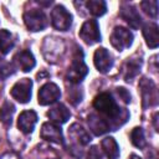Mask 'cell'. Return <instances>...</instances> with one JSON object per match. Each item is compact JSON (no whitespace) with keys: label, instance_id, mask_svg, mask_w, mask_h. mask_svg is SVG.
Wrapping results in <instances>:
<instances>
[{"label":"cell","instance_id":"obj_23","mask_svg":"<svg viewBox=\"0 0 159 159\" xmlns=\"http://www.w3.org/2000/svg\"><path fill=\"white\" fill-rule=\"evenodd\" d=\"M86 5L88 11L94 16H102L107 11V5L102 0H89Z\"/></svg>","mask_w":159,"mask_h":159},{"label":"cell","instance_id":"obj_4","mask_svg":"<svg viewBox=\"0 0 159 159\" xmlns=\"http://www.w3.org/2000/svg\"><path fill=\"white\" fill-rule=\"evenodd\" d=\"M133 42V34L122 26H117L111 35V43L118 51H123L128 48Z\"/></svg>","mask_w":159,"mask_h":159},{"label":"cell","instance_id":"obj_17","mask_svg":"<svg viewBox=\"0 0 159 159\" xmlns=\"http://www.w3.org/2000/svg\"><path fill=\"white\" fill-rule=\"evenodd\" d=\"M140 66H142V60L140 58H135V57L128 58L123 65V77H124V80L125 81L133 80L139 73Z\"/></svg>","mask_w":159,"mask_h":159},{"label":"cell","instance_id":"obj_11","mask_svg":"<svg viewBox=\"0 0 159 159\" xmlns=\"http://www.w3.org/2000/svg\"><path fill=\"white\" fill-rule=\"evenodd\" d=\"M41 138L52 143L57 144H63V137L62 132L58 125L53 123H43L41 128Z\"/></svg>","mask_w":159,"mask_h":159},{"label":"cell","instance_id":"obj_3","mask_svg":"<svg viewBox=\"0 0 159 159\" xmlns=\"http://www.w3.org/2000/svg\"><path fill=\"white\" fill-rule=\"evenodd\" d=\"M24 21L30 31H41L47 26V19L43 11L39 9L29 10L24 14Z\"/></svg>","mask_w":159,"mask_h":159},{"label":"cell","instance_id":"obj_15","mask_svg":"<svg viewBox=\"0 0 159 159\" xmlns=\"http://www.w3.org/2000/svg\"><path fill=\"white\" fill-rule=\"evenodd\" d=\"M88 125L96 135H102V134L107 133L111 128L109 123L96 113H91L88 116Z\"/></svg>","mask_w":159,"mask_h":159},{"label":"cell","instance_id":"obj_19","mask_svg":"<svg viewBox=\"0 0 159 159\" xmlns=\"http://www.w3.org/2000/svg\"><path fill=\"white\" fill-rule=\"evenodd\" d=\"M143 36L147 41V45L150 48H157L159 43L158 26L157 24H145L143 27Z\"/></svg>","mask_w":159,"mask_h":159},{"label":"cell","instance_id":"obj_22","mask_svg":"<svg viewBox=\"0 0 159 159\" xmlns=\"http://www.w3.org/2000/svg\"><path fill=\"white\" fill-rule=\"evenodd\" d=\"M14 42L12 35L7 30H0V51L2 53H7L14 47Z\"/></svg>","mask_w":159,"mask_h":159},{"label":"cell","instance_id":"obj_10","mask_svg":"<svg viewBox=\"0 0 159 159\" xmlns=\"http://www.w3.org/2000/svg\"><path fill=\"white\" fill-rule=\"evenodd\" d=\"M93 62H94L96 68L102 73L108 72L113 65L112 57H111L108 50H106L104 47H99L96 50L94 56H93Z\"/></svg>","mask_w":159,"mask_h":159},{"label":"cell","instance_id":"obj_13","mask_svg":"<svg viewBox=\"0 0 159 159\" xmlns=\"http://www.w3.org/2000/svg\"><path fill=\"white\" fill-rule=\"evenodd\" d=\"M120 17L132 27V29H139L140 24H142V19L140 15L138 14V11L128 5V4H123L120 7Z\"/></svg>","mask_w":159,"mask_h":159},{"label":"cell","instance_id":"obj_2","mask_svg":"<svg viewBox=\"0 0 159 159\" xmlns=\"http://www.w3.org/2000/svg\"><path fill=\"white\" fill-rule=\"evenodd\" d=\"M51 21L55 29L60 31H66L72 25V15L67 11L65 6L57 5L51 12Z\"/></svg>","mask_w":159,"mask_h":159},{"label":"cell","instance_id":"obj_28","mask_svg":"<svg viewBox=\"0 0 159 159\" xmlns=\"http://www.w3.org/2000/svg\"><path fill=\"white\" fill-rule=\"evenodd\" d=\"M129 159H140V158H139V157H138V155H135V154H132V155H130V158H129Z\"/></svg>","mask_w":159,"mask_h":159},{"label":"cell","instance_id":"obj_26","mask_svg":"<svg viewBox=\"0 0 159 159\" xmlns=\"http://www.w3.org/2000/svg\"><path fill=\"white\" fill-rule=\"evenodd\" d=\"M87 159H102V154H101L98 147L93 145L89 148L88 154H87Z\"/></svg>","mask_w":159,"mask_h":159},{"label":"cell","instance_id":"obj_24","mask_svg":"<svg viewBox=\"0 0 159 159\" xmlns=\"http://www.w3.org/2000/svg\"><path fill=\"white\" fill-rule=\"evenodd\" d=\"M130 142L134 147L139 148V149H143L147 144L145 142V137H144V132L142 128H134L132 132H130Z\"/></svg>","mask_w":159,"mask_h":159},{"label":"cell","instance_id":"obj_25","mask_svg":"<svg viewBox=\"0 0 159 159\" xmlns=\"http://www.w3.org/2000/svg\"><path fill=\"white\" fill-rule=\"evenodd\" d=\"M142 9L144 10L145 14H148L150 17H157L158 15V1L153 0V1H142L140 2Z\"/></svg>","mask_w":159,"mask_h":159},{"label":"cell","instance_id":"obj_14","mask_svg":"<svg viewBox=\"0 0 159 159\" xmlns=\"http://www.w3.org/2000/svg\"><path fill=\"white\" fill-rule=\"evenodd\" d=\"M14 61L15 63L17 65V67L24 71V72H29L30 70H32L36 65V61H35V57L34 55L29 51V50H22L20 52H17L15 56H14Z\"/></svg>","mask_w":159,"mask_h":159},{"label":"cell","instance_id":"obj_18","mask_svg":"<svg viewBox=\"0 0 159 159\" xmlns=\"http://www.w3.org/2000/svg\"><path fill=\"white\" fill-rule=\"evenodd\" d=\"M68 134L71 135L72 139L76 140L77 144L81 145H87L91 142V137L87 133L86 129H83L82 125H80L78 123H73L70 128H68Z\"/></svg>","mask_w":159,"mask_h":159},{"label":"cell","instance_id":"obj_20","mask_svg":"<svg viewBox=\"0 0 159 159\" xmlns=\"http://www.w3.org/2000/svg\"><path fill=\"white\" fill-rule=\"evenodd\" d=\"M101 145L103 148V152L106 153V155L109 159H117L119 157V147H118L117 142L114 140V138H112V137L104 138L102 140Z\"/></svg>","mask_w":159,"mask_h":159},{"label":"cell","instance_id":"obj_6","mask_svg":"<svg viewBox=\"0 0 159 159\" xmlns=\"http://www.w3.org/2000/svg\"><path fill=\"white\" fill-rule=\"evenodd\" d=\"M31 88H32L31 80L30 78H22L12 86V88L10 89V94L17 102L27 103L31 98Z\"/></svg>","mask_w":159,"mask_h":159},{"label":"cell","instance_id":"obj_27","mask_svg":"<svg viewBox=\"0 0 159 159\" xmlns=\"http://www.w3.org/2000/svg\"><path fill=\"white\" fill-rule=\"evenodd\" d=\"M117 93L120 96V98H122L125 103H129V102H130V94H129V92H128L125 88H123V87L117 88Z\"/></svg>","mask_w":159,"mask_h":159},{"label":"cell","instance_id":"obj_1","mask_svg":"<svg viewBox=\"0 0 159 159\" xmlns=\"http://www.w3.org/2000/svg\"><path fill=\"white\" fill-rule=\"evenodd\" d=\"M93 107L99 113H102L103 116H106L107 118L118 119V117H120V109H119V107L116 104L113 97L109 93H107V92H103V93L98 94L94 98Z\"/></svg>","mask_w":159,"mask_h":159},{"label":"cell","instance_id":"obj_7","mask_svg":"<svg viewBox=\"0 0 159 159\" xmlns=\"http://www.w3.org/2000/svg\"><path fill=\"white\" fill-rule=\"evenodd\" d=\"M80 37L87 45H93V43L101 41L98 22L96 20H87L80 30Z\"/></svg>","mask_w":159,"mask_h":159},{"label":"cell","instance_id":"obj_12","mask_svg":"<svg viewBox=\"0 0 159 159\" xmlns=\"http://www.w3.org/2000/svg\"><path fill=\"white\" fill-rule=\"evenodd\" d=\"M37 114L35 111H24L17 119V127L22 133H31L36 125Z\"/></svg>","mask_w":159,"mask_h":159},{"label":"cell","instance_id":"obj_9","mask_svg":"<svg viewBox=\"0 0 159 159\" xmlns=\"http://www.w3.org/2000/svg\"><path fill=\"white\" fill-rule=\"evenodd\" d=\"M61 96V91L57 84L48 82L43 84L39 91V103L41 106H47L57 102V99Z\"/></svg>","mask_w":159,"mask_h":159},{"label":"cell","instance_id":"obj_5","mask_svg":"<svg viewBox=\"0 0 159 159\" xmlns=\"http://www.w3.org/2000/svg\"><path fill=\"white\" fill-rule=\"evenodd\" d=\"M82 51H81V48H80V51H78V55L81 53ZM78 55H76L75 57H73V61H72V63H71V66H70V68H68V71H67V80L70 81V82H72V83H78V82H81L83 78H84V76L87 75V72H88V68H87V66L84 65V62H83V57L81 56H78Z\"/></svg>","mask_w":159,"mask_h":159},{"label":"cell","instance_id":"obj_8","mask_svg":"<svg viewBox=\"0 0 159 159\" xmlns=\"http://www.w3.org/2000/svg\"><path fill=\"white\" fill-rule=\"evenodd\" d=\"M139 88L142 93V99H143V107L148 106H155L158 103V94H157V87L155 84L148 80V78H142L139 82Z\"/></svg>","mask_w":159,"mask_h":159},{"label":"cell","instance_id":"obj_16","mask_svg":"<svg viewBox=\"0 0 159 159\" xmlns=\"http://www.w3.org/2000/svg\"><path fill=\"white\" fill-rule=\"evenodd\" d=\"M47 116L52 122L58 123V124H63L70 119L71 113H70V111L67 109V107L65 104L58 103L47 112Z\"/></svg>","mask_w":159,"mask_h":159},{"label":"cell","instance_id":"obj_21","mask_svg":"<svg viewBox=\"0 0 159 159\" xmlns=\"http://www.w3.org/2000/svg\"><path fill=\"white\" fill-rule=\"evenodd\" d=\"M15 112V107L12 103H10L9 101L4 102L2 107L0 108V120L5 124V125H10L11 120H12V114Z\"/></svg>","mask_w":159,"mask_h":159}]
</instances>
